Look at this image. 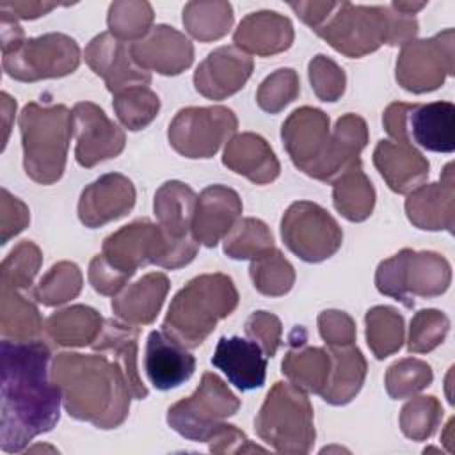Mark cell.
I'll use <instances>...</instances> for the list:
<instances>
[{"label":"cell","mask_w":455,"mask_h":455,"mask_svg":"<svg viewBox=\"0 0 455 455\" xmlns=\"http://www.w3.org/2000/svg\"><path fill=\"white\" fill-rule=\"evenodd\" d=\"M0 448L20 453L39 434L50 432L60 416V389L50 377V348L41 341L2 339Z\"/></svg>","instance_id":"cell-1"},{"label":"cell","mask_w":455,"mask_h":455,"mask_svg":"<svg viewBox=\"0 0 455 455\" xmlns=\"http://www.w3.org/2000/svg\"><path fill=\"white\" fill-rule=\"evenodd\" d=\"M50 377L60 389L62 405L71 418L103 430L116 428L128 418L133 396L116 359L101 352H60L53 357Z\"/></svg>","instance_id":"cell-2"},{"label":"cell","mask_w":455,"mask_h":455,"mask_svg":"<svg viewBox=\"0 0 455 455\" xmlns=\"http://www.w3.org/2000/svg\"><path fill=\"white\" fill-rule=\"evenodd\" d=\"M238 306V291L226 274H203L190 279L171 300L162 331L187 348L199 347Z\"/></svg>","instance_id":"cell-3"},{"label":"cell","mask_w":455,"mask_h":455,"mask_svg":"<svg viewBox=\"0 0 455 455\" xmlns=\"http://www.w3.org/2000/svg\"><path fill=\"white\" fill-rule=\"evenodd\" d=\"M18 124L27 176L41 185L60 180L66 169L69 139L75 132L73 112L64 105L27 103Z\"/></svg>","instance_id":"cell-4"},{"label":"cell","mask_w":455,"mask_h":455,"mask_svg":"<svg viewBox=\"0 0 455 455\" xmlns=\"http://www.w3.org/2000/svg\"><path fill=\"white\" fill-rule=\"evenodd\" d=\"M197 249L199 242L192 235L172 238L158 224L140 219L108 235L103 240L101 254L117 270L133 275L146 265L181 268L196 258Z\"/></svg>","instance_id":"cell-5"},{"label":"cell","mask_w":455,"mask_h":455,"mask_svg":"<svg viewBox=\"0 0 455 455\" xmlns=\"http://www.w3.org/2000/svg\"><path fill=\"white\" fill-rule=\"evenodd\" d=\"M254 428L277 453H307L316 434L306 391L291 382H275L254 419Z\"/></svg>","instance_id":"cell-6"},{"label":"cell","mask_w":455,"mask_h":455,"mask_svg":"<svg viewBox=\"0 0 455 455\" xmlns=\"http://www.w3.org/2000/svg\"><path fill=\"white\" fill-rule=\"evenodd\" d=\"M451 283L448 259L434 251L402 249L379 263L375 286L405 307L414 306V297L432 299L443 295Z\"/></svg>","instance_id":"cell-7"},{"label":"cell","mask_w":455,"mask_h":455,"mask_svg":"<svg viewBox=\"0 0 455 455\" xmlns=\"http://www.w3.org/2000/svg\"><path fill=\"white\" fill-rule=\"evenodd\" d=\"M240 409V400L228 384L212 371L203 373L197 389L167 411L169 427L181 437L208 443L226 418Z\"/></svg>","instance_id":"cell-8"},{"label":"cell","mask_w":455,"mask_h":455,"mask_svg":"<svg viewBox=\"0 0 455 455\" xmlns=\"http://www.w3.org/2000/svg\"><path fill=\"white\" fill-rule=\"evenodd\" d=\"M315 32L345 57H364L387 44L389 25L386 5L336 2L332 12Z\"/></svg>","instance_id":"cell-9"},{"label":"cell","mask_w":455,"mask_h":455,"mask_svg":"<svg viewBox=\"0 0 455 455\" xmlns=\"http://www.w3.org/2000/svg\"><path fill=\"white\" fill-rule=\"evenodd\" d=\"M5 75L20 82L60 78L73 73L80 64L76 41L60 32L25 39L18 48L2 53Z\"/></svg>","instance_id":"cell-10"},{"label":"cell","mask_w":455,"mask_h":455,"mask_svg":"<svg viewBox=\"0 0 455 455\" xmlns=\"http://www.w3.org/2000/svg\"><path fill=\"white\" fill-rule=\"evenodd\" d=\"M284 245L302 261L318 263L338 252L343 231L336 219L320 204L295 201L281 220Z\"/></svg>","instance_id":"cell-11"},{"label":"cell","mask_w":455,"mask_h":455,"mask_svg":"<svg viewBox=\"0 0 455 455\" xmlns=\"http://www.w3.org/2000/svg\"><path fill=\"white\" fill-rule=\"evenodd\" d=\"M455 71V30L446 28L428 39L403 44L396 59V82L409 92L439 89Z\"/></svg>","instance_id":"cell-12"},{"label":"cell","mask_w":455,"mask_h":455,"mask_svg":"<svg viewBox=\"0 0 455 455\" xmlns=\"http://www.w3.org/2000/svg\"><path fill=\"white\" fill-rule=\"evenodd\" d=\"M238 128L235 112L228 107H187L169 124V142L187 158H212Z\"/></svg>","instance_id":"cell-13"},{"label":"cell","mask_w":455,"mask_h":455,"mask_svg":"<svg viewBox=\"0 0 455 455\" xmlns=\"http://www.w3.org/2000/svg\"><path fill=\"white\" fill-rule=\"evenodd\" d=\"M73 128L76 135L75 158L82 167L91 169L116 158L124 149V132L96 103L80 101L73 107Z\"/></svg>","instance_id":"cell-14"},{"label":"cell","mask_w":455,"mask_h":455,"mask_svg":"<svg viewBox=\"0 0 455 455\" xmlns=\"http://www.w3.org/2000/svg\"><path fill=\"white\" fill-rule=\"evenodd\" d=\"M329 116L315 107L295 108L281 128V139L293 165L311 176L329 144Z\"/></svg>","instance_id":"cell-15"},{"label":"cell","mask_w":455,"mask_h":455,"mask_svg":"<svg viewBox=\"0 0 455 455\" xmlns=\"http://www.w3.org/2000/svg\"><path fill=\"white\" fill-rule=\"evenodd\" d=\"M85 62L105 80L112 94L137 85H149L151 82V73L133 60L132 43L121 41L110 32H101L89 41Z\"/></svg>","instance_id":"cell-16"},{"label":"cell","mask_w":455,"mask_h":455,"mask_svg":"<svg viewBox=\"0 0 455 455\" xmlns=\"http://www.w3.org/2000/svg\"><path fill=\"white\" fill-rule=\"evenodd\" d=\"M252 57L235 44L220 46L194 71V85L208 100H224L238 92L252 75Z\"/></svg>","instance_id":"cell-17"},{"label":"cell","mask_w":455,"mask_h":455,"mask_svg":"<svg viewBox=\"0 0 455 455\" xmlns=\"http://www.w3.org/2000/svg\"><path fill=\"white\" fill-rule=\"evenodd\" d=\"M405 213L412 226L427 231H448L455 228V171L446 164L441 180L419 185L405 199Z\"/></svg>","instance_id":"cell-18"},{"label":"cell","mask_w":455,"mask_h":455,"mask_svg":"<svg viewBox=\"0 0 455 455\" xmlns=\"http://www.w3.org/2000/svg\"><path fill=\"white\" fill-rule=\"evenodd\" d=\"M133 204V183L124 174L108 172L82 190L78 199V219L85 228H100L124 217Z\"/></svg>","instance_id":"cell-19"},{"label":"cell","mask_w":455,"mask_h":455,"mask_svg":"<svg viewBox=\"0 0 455 455\" xmlns=\"http://www.w3.org/2000/svg\"><path fill=\"white\" fill-rule=\"evenodd\" d=\"M132 55L146 71L174 76L194 62V46L185 34L162 23L153 27L144 39L132 43Z\"/></svg>","instance_id":"cell-20"},{"label":"cell","mask_w":455,"mask_h":455,"mask_svg":"<svg viewBox=\"0 0 455 455\" xmlns=\"http://www.w3.org/2000/svg\"><path fill=\"white\" fill-rule=\"evenodd\" d=\"M240 196L226 185H210L199 196L192 219V236L204 247H215L242 215Z\"/></svg>","instance_id":"cell-21"},{"label":"cell","mask_w":455,"mask_h":455,"mask_svg":"<svg viewBox=\"0 0 455 455\" xmlns=\"http://www.w3.org/2000/svg\"><path fill=\"white\" fill-rule=\"evenodd\" d=\"M403 139L428 151L451 153L455 149V105L451 101L409 103Z\"/></svg>","instance_id":"cell-22"},{"label":"cell","mask_w":455,"mask_h":455,"mask_svg":"<svg viewBox=\"0 0 455 455\" xmlns=\"http://www.w3.org/2000/svg\"><path fill=\"white\" fill-rule=\"evenodd\" d=\"M144 368L149 382L167 391L188 380L196 370V357L165 331H151L146 341Z\"/></svg>","instance_id":"cell-23"},{"label":"cell","mask_w":455,"mask_h":455,"mask_svg":"<svg viewBox=\"0 0 455 455\" xmlns=\"http://www.w3.org/2000/svg\"><path fill=\"white\" fill-rule=\"evenodd\" d=\"M212 364L219 368L240 391H251L265 384L267 355L252 339L222 336L217 341Z\"/></svg>","instance_id":"cell-24"},{"label":"cell","mask_w":455,"mask_h":455,"mask_svg":"<svg viewBox=\"0 0 455 455\" xmlns=\"http://www.w3.org/2000/svg\"><path fill=\"white\" fill-rule=\"evenodd\" d=\"M373 165L396 194H409L428 178V160L403 140H380L373 151Z\"/></svg>","instance_id":"cell-25"},{"label":"cell","mask_w":455,"mask_h":455,"mask_svg":"<svg viewBox=\"0 0 455 455\" xmlns=\"http://www.w3.org/2000/svg\"><path fill=\"white\" fill-rule=\"evenodd\" d=\"M368 144L366 121L357 114L341 116L331 132L327 151L311 178L332 183L341 172L361 162L359 155Z\"/></svg>","instance_id":"cell-26"},{"label":"cell","mask_w":455,"mask_h":455,"mask_svg":"<svg viewBox=\"0 0 455 455\" xmlns=\"http://www.w3.org/2000/svg\"><path fill=\"white\" fill-rule=\"evenodd\" d=\"M291 21L275 11L247 14L233 34V43L245 53L270 57L288 50L293 43Z\"/></svg>","instance_id":"cell-27"},{"label":"cell","mask_w":455,"mask_h":455,"mask_svg":"<svg viewBox=\"0 0 455 455\" xmlns=\"http://www.w3.org/2000/svg\"><path fill=\"white\" fill-rule=\"evenodd\" d=\"M222 164L256 185L274 181L281 165L270 144L258 133L243 132L231 137L222 153Z\"/></svg>","instance_id":"cell-28"},{"label":"cell","mask_w":455,"mask_h":455,"mask_svg":"<svg viewBox=\"0 0 455 455\" xmlns=\"http://www.w3.org/2000/svg\"><path fill=\"white\" fill-rule=\"evenodd\" d=\"M169 286L165 274L149 272L114 295L112 311L119 320L132 325L151 323L164 306Z\"/></svg>","instance_id":"cell-29"},{"label":"cell","mask_w":455,"mask_h":455,"mask_svg":"<svg viewBox=\"0 0 455 455\" xmlns=\"http://www.w3.org/2000/svg\"><path fill=\"white\" fill-rule=\"evenodd\" d=\"M139 336L140 329L137 325L110 318L105 320L100 336L91 347L94 352H110L126 375L132 396L137 400H144L148 396V387L142 384L137 366Z\"/></svg>","instance_id":"cell-30"},{"label":"cell","mask_w":455,"mask_h":455,"mask_svg":"<svg viewBox=\"0 0 455 455\" xmlns=\"http://www.w3.org/2000/svg\"><path fill=\"white\" fill-rule=\"evenodd\" d=\"M331 373L320 396L331 405H345L355 398L366 379V359L352 343L343 347H329Z\"/></svg>","instance_id":"cell-31"},{"label":"cell","mask_w":455,"mask_h":455,"mask_svg":"<svg viewBox=\"0 0 455 455\" xmlns=\"http://www.w3.org/2000/svg\"><path fill=\"white\" fill-rule=\"evenodd\" d=\"M291 350L286 352L281 371L297 387L320 395L327 384L331 373V355L329 350L320 347L306 345V332L302 329L300 338L290 336Z\"/></svg>","instance_id":"cell-32"},{"label":"cell","mask_w":455,"mask_h":455,"mask_svg":"<svg viewBox=\"0 0 455 455\" xmlns=\"http://www.w3.org/2000/svg\"><path fill=\"white\" fill-rule=\"evenodd\" d=\"M196 203L197 196L187 183L178 180L165 181L153 201L158 226L172 238L190 236Z\"/></svg>","instance_id":"cell-33"},{"label":"cell","mask_w":455,"mask_h":455,"mask_svg":"<svg viewBox=\"0 0 455 455\" xmlns=\"http://www.w3.org/2000/svg\"><path fill=\"white\" fill-rule=\"evenodd\" d=\"M103 323L96 309L76 304L52 313L44 322V331L60 347H85L96 341Z\"/></svg>","instance_id":"cell-34"},{"label":"cell","mask_w":455,"mask_h":455,"mask_svg":"<svg viewBox=\"0 0 455 455\" xmlns=\"http://www.w3.org/2000/svg\"><path fill=\"white\" fill-rule=\"evenodd\" d=\"M334 208L350 222L366 220L375 206V188L361 162L348 167L332 181Z\"/></svg>","instance_id":"cell-35"},{"label":"cell","mask_w":455,"mask_h":455,"mask_svg":"<svg viewBox=\"0 0 455 455\" xmlns=\"http://www.w3.org/2000/svg\"><path fill=\"white\" fill-rule=\"evenodd\" d=\"M43 318L32 300L20 290L2 286L0 300V331L4 339L34 341L43 334Z\"/></svg>","instance_id":"cell-36"},{"label":"cell","mask_w":455,"mask_h":455,"mask_svg":"<svg viewBox=\"0 0 455 455\" xmlns=\"http://www.w3.org/2000/svg\"><path fill=\"white\" fill-rule=\"evenodd\" d=\"M233 7L222 0H194L183 7L187 32L203 43L224 37L233 25Z\"/></svg>","instance_id":"cell-37"},{"label":"cell","mask_w":455,"mask_h":455,"mask_svg":"<svg viewBox=\"0 0 455 455\" xmlns=\"http://www.w3.org/2000/svg\"><path fill=\"white\" fill-rule=\"evenodd\" d=\"M366 343L377 359H386L403 345V316L391 306H375L366 311Z\"/></svg>","instance_id":"cell-38"},{"label":"cell","mask_w":455,"mask_h":455,"mask_svg":"<svg viewBox=\"0 0 455 455\" xmlns=\"http://www.w3.org/2000/svg\"><path fill=\"white\" fill-rule=\"evenodd\" d=\"M153 7L144 0H117L108 7V32L121 41L137 43L153 28Z\"/></svg>","instance_id":"cell-39"},{"label":"cell","mask_w":455,"mask_h":455,"mask_svg":"<svg viewBox=\"0 0 455 455\" xmlns=\"http://www.w3.org/2000/svg\"><path fill=\"white\" fill-rule=\"evenodd\" d=\"M254 288L268 297L288 293L295 283V270L279 249H270L251 261L249 267Z\"/></svg>","instance_id":"cell-40"},{"label":"cell","mask_w":455,"mask_h":455,"mask_svg":"<svg viewBox=\"0 0 455 455\" xmlns=\"http://www.w3.org/2000/svg\"><path fill=\"white\" fill-rule=\"evenodd\" d=\"M274 249V236L268 226L254 217L238 220L224 238V252L231 259H256Z\"/></svg>","instance_id":"cell-41"},{"label":"cell","mask_w":455,"mask_h":455,"mask_svg":"<svg viewBox=\"0 0 455 455\" xmlns=\"http://www.w3.org/2000/svg\"><path fill=\"white\" fill-rule=\"evenodd\" d=\"M112 107L119 123L124 128L137 132L146 128L156 117L160 98L148 85H137L116 92Z\"/></svg>","instance_id":"cell-42"},{"label":"cell","mask_w":455,"mask_h":455,"mask_svg":"<svg viewBox=\"0 0 455 455\" xmlns=\"http://www.w3.org/2000/svg\"><path fill=\"white\" fill-rule=\"evenodd\" d=\"M82 283V272L75 263L59 261L41 277L32 297L43 306H60L80 293Z\"/></svg>","instance_id":"cell-43"},{"label":"cell","mask_w":455,"mask_h":455,"mask_svg":"<svg viewBox=\"0 0 455 455\" xmlns=\"http://www.w3.org/2000/svg\"><path fill=\"white\" fill-rule=\"evenodd\" d=\"M443 419L441 402L428 395L412 396L400 411V428L412 441L430 439Z\"/></svg>","instance_id":"cell-44"},{"label":"cell","mask_w":455,"mask_h":455,"mask_svg":"<svg viewBox=\"0 0 455 455\" xmlns=\"http://www.w3.org/2000/svg\"><path fill=\"white\" fill-rule=\"evenodd\" d=\"M434 380L430 364L416 357H405L393 363L384 377L386 391L393 400L411 398L428 387Z\"/></svg>","instance_id":"cell-45"},{"label":"cell","mask_w":455,"mask_h":455,"mask_svg":"<svg viewBox=\"0 0 455 455\" xmlns=\"http://www.w3.org/2000/svg\"><path fill=\"white\" fill-rule=\"evenodd\" d=\"M43 263L41 249L30 242H20L2 261L0 283L2 286L14 290H27L32 286L34 277L37 275Z\"/></svg>","instance_id":"cell-46"},{"label":"cell","mask_w":455,"mask_h":455,"mask_svg":"<svg viewBox=\"0 0 455 455\" xmlns=\"http://www.w3.org/2000/svg\"><path fill=\"white\" fill-rule=\"evenodd\" d=\"M450 331V318L439 309H419L409 329L407 348L412 354H427L437 348Z\"/></svg>","instance_id":"cell-47"},{"label":"cell","mask_w":455,"mask_h":455,"mask_svg":"<svg viewBox=\"0 0 455 455\" xmlns=\"http://www.w3.org/2000/svg\"><path fill=\"white\" fill-rule=\"evenodd\" d=\"M300 92L299 75L291 68H281L270 73L258 87L256 101L261 110L268 114L281 112Z\"/></svg>","instance_id":"cell-48"},{"label":"cell","mask_w":455,"mask_h":455,"mask_svg":"<svg viewBox=\"0 0 455 455\" xmlns=\"http://www.w3.org/2000/svg\"><path fill=\"white\" fill-rule=\"evenodd\" d=\"M307 75L318 100L336 101L343 96L347 76L345 71L332 59L322 53L315 55L307 66Z\"/></svg>","instance_id":"cell-49"},{"label":"cell","mask_w":455,"mask_h":455,"mask_svg":"<svg viewBox=\"0 0 455 455\" xmlns=\"http://www.w3.org/2000/svg\"><path fill=\"white\" fill-rule=\"evenodd\" d=\"M245 334L261 347L267 357L275 355L281 345V320L268 311H254L245 322Z\"/></svg>","instance_id":"cell-50"},{"label":"cell","mask_w":455,"mask_h":455,"mask_svg":"<svg viewBox=\"0 0 455 455\" xmlns=\"http://www.w3.org/2000/svg\"><path fill=\"white\" fill-rule=\"evenodd\" d=\"M318 331L327 347H343L355 341V323L345 311H322L318 315Z\"/></svg>","instance_id":"cell-51"},{"label":"cell","mask_w":455,"mask_h":455,"mask_svg":"<svg viewBox=\"0 0 455 455\" xmlns=\"http://www.w3.org/2000/svg\"><path fill=\"white\" fill-rule=\"evenodd\" d=\"M0 199V242L5 245L12 236L21 233L30 222V212L23 201L11 196L7 188H2Z\"/></svg>","instance_id":"cell-52"},{"label":"cell","mask_w":455,"mask_h":455,"mask_svg":"<svg viewBox=\"0 0 455 455\" xmlns=\"http://www.w3.org/2000/svg\"><path fill=\"white\" fill-rule=\"evenodd\" d=\"M130 277V274H124L110 265L103 254H96L89 263V283L101 295H117Z\"/></svg>","instance_id":"cell-53"},{"label":"cell","mask_w":455,"mask_h":455,"mask_svg":"<svg viewBox=\"0 0 455 455\" xmlns=\"http://www.w3.org/2000/svg\"><path fill=\"white\" fill-rule=\"evenodd\" d=\"M212 453H251V451H265L263 446L254 444L249 437L236 428L235 425L222 423L217 432L208 439Z\"/></svg>","instance_id":"cell-54"},{"label":"cell","mask_w":455,"mask_h":455,"mask_svg":"<svg viewBox=\"0 0 455 455\" xmlns=\"http://www.w3.org/2000/svg\"><path fill=\"white\" fill-rule=\"evenodd\" d=\"M387 12V25H389V36H387V44L389 46H398V44H407L412 41L418 34V21L416 16L405 14L398 9H395L391 4L386 5Z\"/></svg>","instance_id":"cell-55"},{"label":"cell","mask_w":455,"mask_h":455,"mask_svg":"<svg viewBox=\"0 0 455 455\" xmlns=\"http://www.w3.org/2000/svg\"><path fill=\"white\" fill-rule=\"evenodd\" d=\"M59 4L55 2H11L2 0L0 2V12L14 18V20H36L39 16L48 14L50 11L57 9Z\"/></svg>","instance_id":"cell-56"},{"label":"cell","mask_w":455,"mask_h":455,"mask_svg":"<svg viewBox=\"0 0 455 455\" xmlns=\"http://www.w3.org/2000/svg\"><path fill=\"white\" fill-rule=\"evenodd\" d=\"M288 5L307 27L315 30L327 20L336 2H290Z\"/></svg>","instance_id":"cell-57"},{"label":"cell","mask_w":455,"mask_h":455,"mask_svg":"<svg viewBox=\"0 0 455 455\" xmlns=\"http://www.w3.org/2000/svg\"><path fill=\"white\" fill-rule=\"evenodd\" d=\"M16 110V101L7 94V92H2V116H4V130H5V137H4V146L7 142V135H9V130H11V116L14 114Z\"/></svg>","instance_id":"cell-58"},{"label":"cell","mask_w":455,"mask_h":455,"mask_svg":"<svg viewBox=\"0 0 455 455\" xmlns=\"http://www.w3.org/2000/svg\"><path fill=\"white\" fill-rule=\"evenodd\" d=\"M395 9L405 12V14H416L419 9H423L427 5V2H393L391 4Z\"/></svg>","instance_id":"cell-59"},{"label":"cell","mask_w":455,"mask_h":455,"mask_svg":"<svg viewBox=\"0 0 455 455\" xmlns=\"http://www.w3.org/2000/svg\"><path fill=\"white\" fill-rule=\"evenodd\" d=\"M451 427H453V418H451V419H450V421H448V425H446V434H450V430H451ZM443 441H444V444H446V448H448V451H453V444H451V441H453V439H451V435H446V437H444V439H443Z\"/></svg>","instance_id":"cell-60"}]
</instances>
